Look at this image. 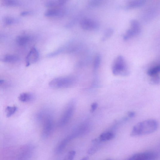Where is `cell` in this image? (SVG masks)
I'll use <instances>...</instances> for the list:
<instances>
[{
	"label": "cell",
	"instance_id": "5",
	"mask_svg": "<svg viewBox=\"0 0 160 160\" xmlns=\"http://www.w3.org/2000/svg\"><path fill=\"white\" fill-rule=\"evenodd\" d=\"M75 108V103L72 101L70 103L66 108L58 123V125L62 127L67 123L73 115Z\"/></svg>",
	"mask_w": 160,
	"mask_h": 160
},
{
	"label": "cell",
	"instance_id": "12",
	"mask_svg": "<svg viewBox=\"0 0 160 160\" xmlns=\"http://www.w3.org/2000/svg\"><path fill=\"white\" fill-rule=\"evenodd\" d=\"M63 11L61 9H52L46 11L45 16L47 17H55L61 16L63 15Z\"/></svg>",
	"mask_w": 160,
	"mask_h": 160
},
{
	"label": "cell",
	"instance_id": "26",
	"mask_svg": "<svg viewBox=\"0 0 160 160\" xmlns=\"http://www.w3.org/2000/svg\"><path fill=\"white\" fill-rule=\"evenodd\" d=\"M98 107V104L96 103H93L91 107L90 111L91 113L94 112L96 109Z\"/></svg>",
	"mask_w": 160,
	"mask_h": 160
},
{
	"label": "cell",
	"instance_id": "30",
	"mask_svg": "<svg viewBox=\"0 0 160 160\" xmlns=\"http://www.w3.org/2000/svg\"><path fill=\"white\" fill-rule=\"evenodd\" d=\"M88 158L87 157H86L82 159L81 160H88Z\"/></svg>",
	"mask_w": 160,
	"mask_h": 160
},
{
	"label": "cell",
	"instance_id": "29",
	"mask_svg": "<svg viewBox=\"0 0 160 160\" xmlns=\"http://www.w3.org/2000/svg\"><path fill=\"white\" fill-rule=\"evenodd\" d=\"M5 82L4 80L0 79V86H3L5 84Z\"/></svg>",
	"mask_w": 160,
	"mask_h": 160
},
{
	"label": "cell",
	"instance_id": "27",
	"mask_svg": "<svg viewBox=\"0 0 160 160\" xmlns=\"http://www.w3.org/2000/svg\"><path fill=\"white\" fill-rule=\"evenodd\" d=\"M31 12H30L24 11L21 13V16H24L30 15L31 14Z\"/></svg>",
	"mask_w": 160,
	"mask_h": 160
},
{
	"label": "cell",
	"instance_id": "24",
	"mask_svg": "<svg viewBox=\"0 0 160 160\" xmlns=\"http://www.w3.org/2000/svg\"><path fill=\"white\" fill-rule=\"evenodd\" d=\"M150 83L153 84L157 85L160 83L159 75L152 77L150 79Z\"/></svg>",
	"mask_w": 160,
	"mask_h": 160
},
{
	"label": "cell",
	"instance_id": "17",
	"mask_svg": "<svg viewBox=\"0 0 160 160\" xmlns=\"http://www.w3.org/2000/svg\"><path fill=\"white\" fill-rule=\"evenodd\" d=\"M3 21L4 23L6 25H11L17 23L18 20L15 17L7 16L3 18Z\"/></svg>",
	"mask_w": 160,
	"mask_h": 160
},
{
	"label": "cell",
	"instance_id": "11",
	"mask_svg": "<svg viewBox=\"0 0 160 160\" xmlns=\"http://www.w3.org/2000/svg\"><path fill=\"white\" fill-rule=\"evenodd\" d=\"M145 2V1L143 0L130 1L126 5L124 8L125 9L129 10L141 7L144 4Z\"/></svg>",
	"mask_w": 160,
	"mask_h": 160
},
{
	"label": "cell",
	"instance_id": "16",
	"mask_svg": "<svg viewBox=\"0 0 160 160\" xmlns=\"http://www.w3.org/2000/svg\"><path fill=\"white\" fill-rule=\"evenodd\" d=\"M160 66L157 65L150 69L147 72L148 75L151 77L159 75Z\"/></svg>",
	"mask_w": 160,
	"mask_h": 160
},
{
	"label": "cell",
	"instance_id": "22",
	"mask_svg": "<svg viewBox=\"0 0 160 160\" xmlns=\"http://www.w3.org/2000/svg\"><path fill=\"white\" fill-rule=\"evenodd\" d=\"M101 56L98 55L96 56L94 61V67L95 70H97L99 67L101 61Z\"/></svg>",
	"mask_w": 160,
	"mask_h": 160
},
{
	"label": "cell",
	"instance_id": "9",
	"mask_svg": "<svg viewBox=\"0 0 160 160\" xmlns=\"http://www.w3.org/2000/svg\"><path fill=\"white\" fill-rule=\"evenodd\" d=\"M39 58V54L37 49L33 47L27 56L26 59V65L28 66L31 64H34L38 61Z\"/></svg>",
	"mask_w": 160,
	"mask_h": 160
},
{
	"label": "cell",
	"instance_id": "25",
	"mask_svg": "<svg viewBox=\"0 0 160 160\" xmlns=\"http://www.w3.org/2000/svg\"><path fill=\"white\" fill-rule=\"evenodd\" d=\"M101 1H92L90 2V5L92 7H96L101 4Z\"/></svg>",
	"mask_w": 160,
	"mask_h": 160
},
{
	"label": "cell",
	"instance_id": "31",
	"mask_svg": "<svg viewBox=\"0 0 160 160\" xmlns=\"http://www.w3.org/2000/svg\"></svg>",
	"mask_w": 160,
	"mask_h": 160
},
{
	"label": "cell",
	"instance_id": "13",
	"mask_svg": "<svg viewBox=\"0 0 160 160\" xmlns=\"http://www.w3.org/2000/svg\"><path fill=\"white\" fill-rule=\"evenodd\" d=\"M30 37L28 36L21 35L18 36L16 39V42L19 46H23L27 44L30 41Z\"/></svg>",
	"mask_w": 160,
	"mask_h": 160
},
{
	"label": "cell",
	"instance_id": "14",
	"mask_svg": "<svg viewBox=\"0 0 160 160\" xmlns=\"http://www.w3.org/2000/svg\"><path fill=\"white\" fill-rule=\"evenodd\" d=\"M115 134L110 132H105L102 133L99 137V141L105 142L110 141L115 137Z\"/></svg>",
	"mask_w": 160,
	"mask_h": 160
},
{
	"label": "cell",
	"instance_id": "23",
	"mask_svg": "<svg viewBox=\"0 0 160 160\" xmlns=\"http://www.w3.org/2000/svg\"><path fill=\"white\" fill-rule=\"evenodd\" d=\"M76 152L74 150L69 152L66 155L63 160H73L75 158Z\"/></svg>",
	"mask_w": 160,
	"mask_h": 160
},
{
	"label": "cell",
	"instance_id": "10",
	"mask_svg": "<svg viewBox=\"0 0 160 160\" xmlns=\"http://www.w3.org/2000/svg\"><path fill=\"white\" fill-rule=\"evenodd\" d=\"M19 60V58L15 55H6L0 56V61L4 63H15Z\"/></svg>",
	"mask_w": 160,
	"mask_h": 160
},
{
	"label": "cell",
	"instance_id": "2",
	"mask_svg": "<svg viewBox=\"0 0 160 160\" xmlns=\"http://www.w3.org/2000/svg\"><path fill=\"white\" fill-rule=\"evenodd\" d=\"M112 72L115 76H127L130 71L124 58L121 56H119L115 59L113 64Z\"/></svg>",
	"mask_w": 160,
	"mask_h": 160
},
{
	"label": "cell",
	"instance_id": "20",
	"mask_svg": "<svg viewBox=\"0 0 160 160\" xmlns=\"http://www.w3.org/2000/svg\"><path fill=\"white\" fill-rule=\"evenodd\" d=\"M17 110V107L16 106H7L6 109V116L9 117L14 114Z\"/></svg>",
	"mask_w": 160,
	"mask_h": 160
},
{
	"label": "cell",
	"instance_id": "7",
	"mask_svg": "<svg viewBox=\"0 0 160 160\" xmlns=\"http://www.w3.org/2000/svg\"><path fill=\"white\" fill-rule=\"evenodd\" d=\"M157 158L156 153L152 152L138 153L130 158L128 160H155Z\"/></svg>",
	"mask_w": 160,
	"mask_h": 160
},
{
	"label": "cell",
	"instance_id": "15",
	"mask_svg": "<svg viewBox=\"0 0 160 160\" xmlns=\"http://www.w3.org/2000/svg\"><path fill=\"white\" fill-rule=\"evenodd\" d=\"M33 96L30 93H23L20 95L19 99V101L23 102H27L30 101L33 99Z\"/></svg>",
	"mask_w": 160,
	"mask_h": 160
},
{
	"label": "cell",
	"instance_id": "19",
	"mask_svg": "<svg viewBox=\"0 0 160 160\" xmlns=\"http://www.w3.org/2000/svg\"><path fill=\"white\" fill-rule=\"evenodd\" d=\"M2 4L7 7H18L21 5L22 3L16 0H5L2 2Z\"/></svg>",
	"mask_w": 160,
	"mask_h": 160
},
{
	"label": "cell",
	"instance_id": "18",
	"mask_svg": "<svg viewBox=\"0 0 160 160\" xmlns=\"http://www.w3.org/2000/svg\"><path fill=\"white\" fill-rule=\"evenodd\" d=\"M66 2L65 1H49L45 3V6L47 7H54L62 5Z\"/></svg>",
	"mask_w": 160,
	"mask_h": 160
},
{
	"label": "cell",
	"instance_id": "3",
	"mask_svg": "<svg viewBox=\"0 0 160 160\" xmlns=\"http://www.w3.org/2000/svg\"><path fill=\"white\" fill-rule=\"evenodd\" d=\"M76 78L72 76L60 77L53 79L50 82L49 86L54 88H68L76 83Z\"/></svg>",
	"mask_w": 160,
	"mask_h": 160
},
{
	"label": "cell",
	"instance_id": "4",
	"mask_svg": "<svg viewBox=\"0 0 160 160\" xmlns=\"http://www.w3.org/2000/svg\"><path fill=\"white\" fill-rule=\"evenodd\" d=\"M39 117L43 121L42 137L47 138L51 135L54 129V121L51 116L48 114H41Z\"/></svg>",
	"mask_w": 160,
	"mask_h": 160
},
{
	"label": "cell",
	"instance_id": "28",
	"mask_svg": "<svg viewBox=\"0 0 160 160\" xmlns=\"http://www.w3.org/2000/svg\"><path fill=\"white\" fill-rule=\"evenodd\" d=\"M135 113L133 112H130L128 113V116L129 117L132 118L135 116Z\"/></svg>",
	"mask_w": 160,
	"mask_h": 160
},
{
	"label": "cell",
	"instance_id": "6",
	"mask_svg": "<svg viewBox=\"0 0 160 160\" xmlns=\"http://www.w3.org/2000/svg\"><path fill=\"white\" fill-rule=\"evenodd\" d=\"M130 24L131 28L126 31L124 36V39L125 41L138 35L141 31V26L136 20H131Z\"/></svg>",
	"mask_w": 160,
	"mask_h": 160
},
{
	"label": "cell",
	"instance_id": "21",
	"mask_svg": "<svg viewBox=\"0 0 160 160\" xmlns=\"http://www.w3.org/2000/svg\"><path fill=\"white\" fill-rule=\"evenodd\" d=\"M114 32V30L112 28H110L107 29L104 33L101 41H104L110 38Z\"/></svg>",
	"mask_w": 160,
	"mask_h": 160
},
{
	"label": "cell",
	"instance_id": "8",
	"mask_svg": "<svg viewBox=\"0 0 160 160\" xmlns=\"http://www.w3.org/2000/svg\"><path fill=\"white\" fill-rule=\"evenodd\" d=\"M82 28L86 30H94L99 27L98 23L94 20L88 19H84L81 22Z\"/></svg>",
	"mask_w": 160,
	"mask_h": 160
},
{
	"label": "cell",
	"instance_id": "1",
	"mask_svg": "<svg viewBox=\"0 0 160 160\" xmlns=\"http://www.w3.org/2000/svg\"><path fill=\"white\" fill-rule=\"evenodd\" d=\"M158 123L156 120L149 119L139 122L133 127L131 133L132 136L148 135L155 132L158 129Z\"/></svg>",
	"mask_w": 160,
	"mask_h": 160
}]
</instances>
